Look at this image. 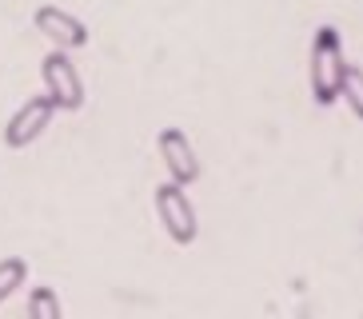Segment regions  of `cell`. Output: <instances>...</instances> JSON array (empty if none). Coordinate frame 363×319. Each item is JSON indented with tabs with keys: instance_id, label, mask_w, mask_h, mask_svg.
Masks as SVG:
<instances>
[{
	"instance_id": "cell-3",
	"label": "cell",
	"mask_w": 363,
	"mask_h": 319,
	"mask_svg": "<svg viewBox=\"0 0 363 319\" xmlns=\"http://www.w3.org/2000/svg\"><path fill=\"white\" fill-rule=\"evenodd\" d=\"M156 220H160V228L168 232L172 244H196V235H200V223H196V208L192 200H188V191H184V184L168 180L156 188Z\"/></svg>"
},
{
	"instance_id": "cell-9",
	"label": "cell",
	"mask_w": 363,
	"mask_h": 319,
	"mask_svg": "<svg viewBox=\"0 0 363 319\" xmlns=\"http://www.w3.org/2000/svg\"><path fill=\"white\" fill-rule=\"evenodd\" d=\"M340 96L347 100L355 116L363 120V68L359 64H347V72H343V84H340Z\"/></svg>"
},
{
	"instance_id": "cell-5",
	"label": "cell",
	"mask_w": 363,
	"mask_h": 319,
	"mask_svg": "<svg viewBox=\"0 0 363 319\" xmlns=\"http://www.w3.org/2000/svg\"><path fill=\"white\" fill-rule=\"evenodd\" d=\"M33 24L44 40L56 44V48H65V52L88 44V24L80 21V16H72V12L56 9V4H40V9L33 12Z\"/></svg>"
},
{
	"instance_id": "cell-7",
	"label": "cell",
	"mask_w": 363,
	"mask_h": 319,
	"mask_svg": "<svg viewBox=\"0 0 363 319\" xmlns=\"http://www.w3.org/2000/svg\"><path fill=\"white\" fill-rule=\"evenodd\" d=\"M24 311H28V319H60L65 315V308H60V296H56L48 284L33 287L28 291V303H24Z\"/></svg>"
},
{
	"instance_id": "cell-2",
	"label": "cell",
	"mask_w": 363,
	"mask_h": 319,
	"mask_svg": "<svg viewBox=\"0 0 363 319\" xmlns=\"http://www.w3.org/2000/svg\"><path fill=\"white\" fill-rule=\"evenodd\" d=\"M40 80L56 112H80L84 108V80H80V68L72 64V56L65 48H56L40 60Z\"/></svg>"
},
{
	"instance_id": "cell-1",
	"label": "cell",
	"mask_w": 363,
	"mask_h": 319,
	"mask_svg": "<svg viewBox=\"0 0 363 319\" xmlns=\"http://www.w3.org/2000/svg\"><path fill=\"white\" fill-rule=\"evenodd\" d=\"M347 72V56H343V40L335 24H320L311 36V56H308V84H311V100L320 108L340 100V84Z\"/></svg>"
},
{
	"instance_id": "cell-4",
	"label": "cell",
	"mask_w": 363,
	"mask_h": 319,
	"mask_svg": "<svg viewBox=\"0 0 363 319\" xmlns=\"http://www.w3.org/2000/svg\"><path fill=\"white\" fill-rule=\"evenodd\" d=\"M52 116H56V104L48 100V92L28 96V100L9 116V124H4V144H9V148H28V144H36V140L48 132Z\"/></svg>"
},
{
	"instance_id": "cell-6",
	"label": "cell",
	"mask_w": 363,
	"mask_h": 319,
	"mask_svg": "<svg viewBox=\"0 0 363 319\" xmlns=\"http://www.w3.org/2000/svg\"><path fill=\"white\" fill-rule=\"evenodd\" d=\"M156 148H160V160H164V168H168V180L184 184V188L200 180V160L192 152V140L184 136L180 128H164L160 136H156Z\"/></svg>"
},
{
	"instance_id": "cell-8",
	"label": "cell",
	"mask_w": 363,
	"mask_h": 319,
	"mask_svg": "<svg viewBox=\"0 0 363 319\" xmlns=\"http://www.w3.org/2000/svg\"><path fill=\"white\" fill-rule=\"evenodd\" d=\"M24 279H28V259H21V255L0 259V303H4L16 287H24Z\"/></svg>"
}]
</instances>
